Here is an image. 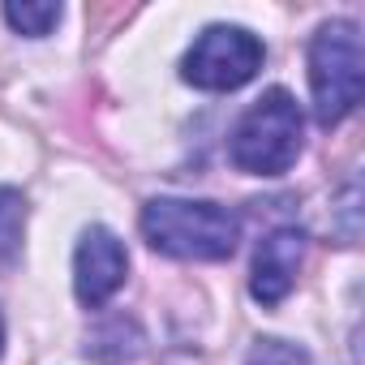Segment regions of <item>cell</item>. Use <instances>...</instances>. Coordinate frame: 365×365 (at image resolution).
Wrapping results in <instances>:
<instances>
[{
    "label": "cell",
    "mask_w": 365,
    "mask_h": 365,
    "mask_svg": "<svg viewBox=\"0 0 365 365\" xmlns=\"http://www.w3.org/2000/svg\"><path fill=\"white\" fill-rule=\"evenodd\" d=\"M138 228L155 254L180 262H224L241 241V220L228 207L194 198H150Z\"/></svg>",
    "instance_id": "cell-1"
},
{
    "label": "cell",
    "mask_w": 365,
    "mask_h": 365,
    "mask_svg": "<svg viewBox=\"0 0 365 365\" xmlns=\"http://www.w3.org/2000/svg\"><path fill=\"white\" fill-rule=\"evenodd\" d=\"M301 146H305V116L284 86L258 95L228 133V159L250 176H284L297 163Z\"/></svg>",
    "instance_id": "cell-2"
},
{
    "label": "cell",
    "mask_w": 365,
    "mask_h": 365,
    "mask_svg": "<svg viewBox=\"0 0 365 365\" xmlns=\"http://www.w3.org/2000/svg\"><path fill=\"white\" fill-rule=\"evenodd\" d=\"M361 91H365V43L356 22L348 18L322 22L309 39V95L318 125L331 129L344 116H352Z\"/></svg>",
    "instance_id": "cell-3"
},
{
    "label": "cell",
    "mask_w": 365,
    "mask_h": 365,
    "mask_svg": "<svg viewBox=\"0 0 365 365\" xmlns=\"http://www.w3.org/2000/svg\"><path fill=\"white\" fill-rule=\"evenodd\" d=\"M262 61H267V48L254 31L220 22L194 39V48L180 61V78L198 91H241L245 82H254Z\"/></svg>",
    "instance_id": "cell-4"
},
{
    "label": "cell",
    "mask_w": 365,
    "mask_h": 365,
    "mask_svg": "<svg viewBox=\"0 0 365 365\" xmlns=\"http://www.w3.org/2000/svg\"><path fill=\"white\" fill-rule=\"evenodd\" d=\"M125 275H129V254H125L120 237L103 224H91L78 237V250H73V292H78V301L86 309H103L125 288Z\"/></svg>",
    "instance_id": "cell-5"
},
{
    "label": "cell",
    "mask_w": 365,
    "mask_h": 365,
    "mask_svg": "<svg viewBox=\"0 0 365 365\" xmlns=\"http://www.w3.org/2000/svg\"><path fill=\"white\" fill-rule=\"evenodd\" d=\"M301 262H305V232L301 228H275L258 241L254 250V267H250V297L258 305H279L292 288H297V275H301Z\"/></svg>",
    "instance_id": "cell-6"
},
{
    "label": "cell",
    "mask_w": 365,
    "mask_h": 365,
    "mask_svg": "<svg viewBox=\"0 0 365 365\" xmlns=\"http://www.w3.org/2000/svg\"><path fill=\"white\" fill-rule=\"evenodd\" d=\"M26 215H31L26 194H22V190H9V185H0V271L18 267V258H22Z\"/></svg>",
    "instance_id": "cell-7"
},
{
    "label": "cell",
    "mask_w": 365,
    "mask_h": 365,
    "mask_svg": "<svg viewBox=\"0 0 365 365\" xmlns=\"http://www.w3.org/2000/svg\"><path fill=\"white\" fill-rule=\"evenodd\" d=\"M5 22L26 35V39H43L56 31L61 22V5H52V0H22V5H5Z\"/></svg>",
    "instance_id": "cell-8"
},
{
    "label": "cell",
    "mask_w": 365,
    "mask_h": 365,
    "mask_svg": "<svg viewBox=\"0 0 365 365\" xmlns=\"http://www.w3.org/2000/svg\"><path fill=\"white\" fill-rule=\"evenodd\" d=\"M331 215H335V220H331V232H335L344 245H356V237H361V180H356V176L344 180V190H339Z\"/></svg>",
    "instance_id": "cell-9"
},
{
    "label": "cell",
    "mask_w": 365,
    "mask_h": 365,
    "mask_svg": "<svg viewBox=\"0 0 365 365\" xmlns=\"http://www.w3.org/2000/svg\"><path fill=\"white\" fill-rule=\"evenodd\" d=\"M245 365H309V352L301 344H288V339H254V348L245 352Z\"/></svg>",
    "instance_id": "cell-10"
},
{
    "label": "cell",
    "mask_w": 365,
    "mask_h": 365,
    "mask_svg": "<svg viewBox=\"0 0 365 365\" xmlns=\"http://www.w3.org/2000/svg\"><path fill=\"white\" fill-rule=\"evenodd\" d=\"M0 356H5V318H0Z\"/></svg>",
    "instance_id": "cell-11"
}]
</instances>
